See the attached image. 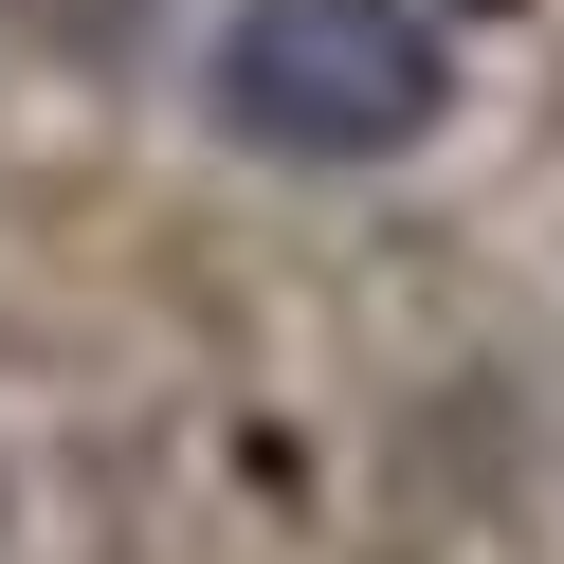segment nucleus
Returning a JSON list of instances; mask_svg holds the SVG:
<instances>
[{
  "mask_svg": "<svg viewBox=\"0 0 564 564\" xmlns=\"http://www.w3.org/2000/svg\"><path fill=\"white\" fill-rule=\"evenodd\" d=\"M200 110L256 164H401L455 110V37L419 0H237L200 55Z\"/></svg>",
  "mask_w": 564,
  "mask_h": 564,
  "instance_id": "f257e3e1",
  "label": "nucleus"
}]
</instances>
